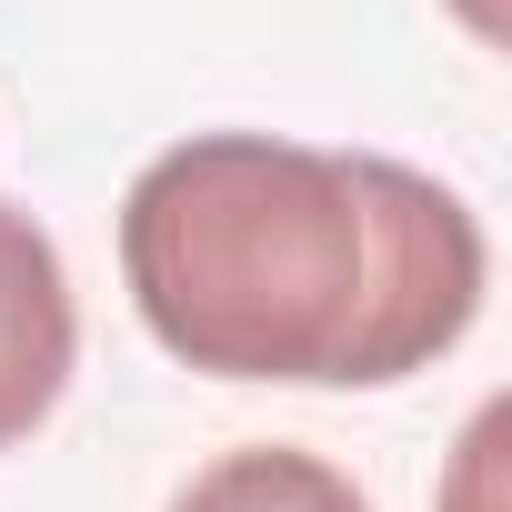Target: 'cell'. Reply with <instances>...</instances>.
<instances>
[{"mask_svg": "<svg viewBox=\"0 0 512 512\" xmlns=\"http://www.w3.org/2000/svg\"><path fill=\"white\" fill-rule=\"evenodd\" d=\"M121 282L141 332L211 382L382 392L472 332L492 251L412 161L201 131L131 181Z\"/></svg>", "mask_w": 512, "mask_h": 512, "instance_id": "obj_1", "label": "cell"}, {"mask_svg": "<svg viewBox=\"0 0 512 512\" xmlns=\"http://www.w3.org/2000/svg\"><path fill=\"white\" fill-rule=\"evenodd\" d=\"M71 362H81L71 272L31 211L0 201V452L51 422V402L71 392Z\"/></svg>", "mask_w": 512, "mask_h": 512, "instance_id": "obj_2", "label": "cell"}, {"mask_svg": "<svg viewBox=\"0 0 512 512\" xmlns=\"http://www.w3.org/2000/svg\"><path fill=\"white\" fill-rule=\"evenodd\" d=\"M171 512H372L322 452H292V442H241L221 452L211 472L181 482Z\"/></svg>", "mask_w": 512, "mask_h": 512, "instance_id": "obj_3", "label": "cell"}]
</instances>
